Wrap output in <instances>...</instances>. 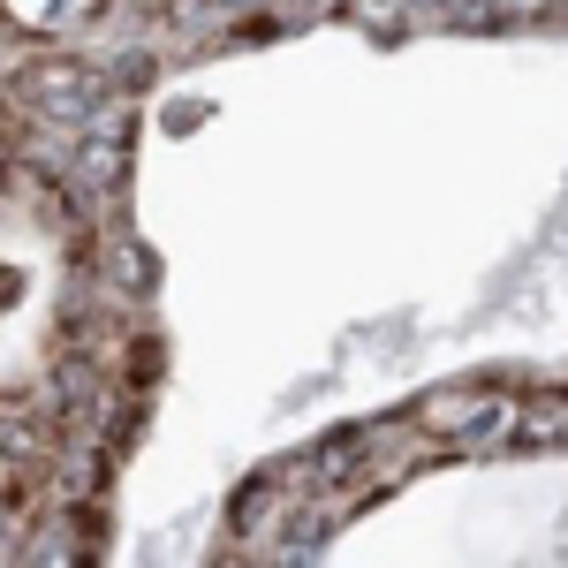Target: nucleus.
Segmentation results:
<instances>
[{
    "label": "nucleus",
    "instance_id": "f257e3e1",
    "mask_svg": "<svg viewBox=\"0 0 568 568\" xmlns=\"http://www.w3.org/2000/svg\"><path fill=\"white\" fill-rule=\"evenodd\" d=\"M23 91L39 99L45 114H61V122H77V114H91V106H99V84H91L77 61H39V69L23 77Z\"/></svg>",
    "mask_w": 568,
    "mask_h": 568
},
{
    "label": "nucleus",
    "instance_id": "f03ea898",
    "mask_svg": "<svg viewBox=\"0 0 568 568\" xmlns=\"http://www.w3.org/2000/svg\"><path fill=\"white\" fill-rule=\"evenodd\" d=\"M53 447H61V425H45V409L0 402V455H8V463H45Z\"/></svg>",
    "mask_w": 568,
    "mask_h": 568
}]
</instances>
